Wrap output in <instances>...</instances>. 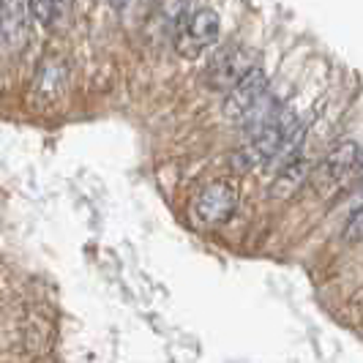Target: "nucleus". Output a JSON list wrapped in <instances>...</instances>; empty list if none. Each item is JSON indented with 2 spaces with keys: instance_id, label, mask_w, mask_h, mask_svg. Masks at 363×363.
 Returning <instances> with one entry per match:
<instances>
[{
  "instance_id": "1",
  "label": "nucleus",
  "mask_w": 363,
  "mask_h": 363,
  "mask_svg": "<svg viewBox=\"0 0 363 363\" xmlns=\"http://www.w3.org/2000/svg\"><path fill=\"white\" fill-rule=\"evenodd\" d=\"M221 22L211 6H183L178 22L172 28L175 50L183 57H200L218 41Z\"/></svg>"
},
{
  "instance_id": "2",
  "label": "nucleus",
  "mask_w": 363,
  "mask_h": 363,
  "mask_svg": "<svg viewBox=\"0 0 363 363\" xmlns=\"http://www.w3.org/2000/svg\"><path fill=\"white\" fill-rule=\"evenodd\" d=\"M69 88V60L60 52L41 55L28 88V104L33 109H50L63 99Z\"/></svg>"
},
{
  "instance_id": "3",
  "label": "nucleus",
  "mask_w": 363,
  "mask_h": 363,
  "mask_svg": "<svg viewBox=\"0 0 363 363\" xmlns=\"http://www.w3.org/2000/svg\"><path fill=\"white\" fill-rule=\"evenodd\" d=\"M255 69H257L255 50L240 47V44H230V47L218 50V52L211 57L208 72H205V85H208L211 91L227 96L246 74L255 72Z\"/></svg>"
},
{
  "instance_id": "4",
  "label": "nucleus",
  "mask_w": 363,
  "mask_h": 363,
  "mask_svg": "<svg viewBox=\"0 0 363 363\" xmlns=\"http://www.w3.org/2000/svg\"><path fill=\"white\" fill-rule=\"evenodd\" d=\"M238 211V191L230 181H213L197 191L191 202V218L200 227H216L235 216Z\"/></svg>"
},
{
  "instance_id": "5",
  "label": "nucleus",
  "mask_w": 363,
  "mask_h": 363,
  "mask_svg": "<svg viewBox=\"0 0 363 363\" xmlns=\"http://www.w3.org/2000/svg\"><path fill=\"white\" fill-rule=\"evenodd\" d=\"M265 93H268V77L257 66L255 72L246 74L235 88L224 96V115H227L230 121L240 123V121L255 109V104Z\"/></svg>"
},
{
  "instance_id": "6",
  "label": "nucleus",
  "mask_w": 363,
  "mask_h": 363,
  "mask_svg": "<svg viewBox=\"0 0 363 363\" xmlns=\"http://www.w3.org/2000/svg\"><path fill=\"white\" fill-rule=\"evenodd\" d=\"M30 9L28 3H3L0 6V36L9 50H25L30 41Z\"/></svg>"
},
{
  "instance_id": "7",
  "label": "nucleus",
  "mask_w": 363,
  "mask_h": 363,
  "mask_svg": "<svg viewBox=\"0 0 363 363\" xmlns=\"http://www.w3.org/2000/svg\"><path fill=\"white\" fill-rule=\"evenodd\" d=\"M355 156H358V145H355V143H339L333 150H328V156L323 159V164H320L317 175L325 183H339L345 175L352 172Z\"/></svg>"
},
{
  "instance_id": "8",
  "label": "nucleus",
  "mask_w": 363,
  "mask_h": 363,
  "mask_svg": "<svg viewBox=\"0 0 363 363\" xmlns=\"http://www.w3.org/2000/svg\"><path fill=\"white\" fill-rule=\"evenodd\" d=\"M309 175H311L309 159H303V156H292L290 162L279 169V175H276V181H273L271 191L276 194V197H290V194H295L303 183L309 181Z\"/></svg>"
},
{
  "instance_id": "9",
  "label": "nucleus",
  "mask_w": 363,
  "mask_h": 363,
  "mask_svg": "<svg viewBox=\"0 0 363 363\" xmlns=\"http://www.w3.org/2000/svg\"><path fill=\"white\" fill-rule=\"evenodd\" d=\"M28 9H30V17L38 19L44 28H57V25H63L66 17H69V11H72V6H66V3H52V0L28 3Z\"/></svg>"
},
{
  "instance_id": "10",
  "label": "nucleus",
  "mask_w": 363,
  "mask_h": 363,
  "mask_svg": "<svg viewBox=\"0 0 363 363\" xmlns=\"http://www.w3.org/2000/svg\"><path fill=\"white\" fill-rule=\"evenodd\" d=\"M342 238H345L347 243H361L363 240V205L352 216L347 218L345 230H342Z\"/></svg>"
},
{
  "instance_id": "11",
  "label": "nucleus",
  "mask_w": 363,
  "mask_h": 363,
  "mask_svg": "<svg viewBox=\"0 0 363 363\" xmlns=\"http://www.w3.org/2000/svg\"><path fill=\"white\" fill-rule=\"evenodd\" d=\"M352 175L363 178V145L358 147V156H355V164H352Z\"/></svg>"
}]
</instances>
